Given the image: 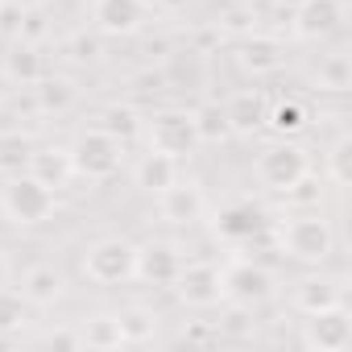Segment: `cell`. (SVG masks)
<instances>
[{
  "label": "cell",
  "instance_id": "1",
  "mask_svg": "<svg viewBox=\"0 0 352 352\" xmlns=\"http://www.w3.org/2000/svg\"><path fill=\"white\" fill-rule=\"evenodd\" d=\"M278 249L290 261L323 265L336 253V228L319 208L315 212H290L286 220H278Z\"/></svg>",
  "mask_w": 352,
  "mask_h": 352
},
{
  "label": "cell",
  "instance_id": "2",
  "mask_svg": "<svg viewBox=\"0 0 352 352\" xmlns=\"http://www.w3.org/2000/svg\"><path fill=\"white\" fill-rule=\"evenodd\" d=\"M0 212L17 228H38L54 216V191L46 183H38L30 170L9 174V183L0 187Z\"/></svg>",
  "mask_w": 352,
  "mask_h": 352
},
{
  "label": "cell",
  "instance_id": "3",
  "mask_svg": "<svg viewBox=\"0 0 352 352\" xmlns=\"http://www.w3.org/2000/svg\"><path fill=\"white\" fill-rule=\"evenodd\" d=\"M67 153H71L75 174H79V179H87V183H108L112 174L120 170V162H124V145L112 133H104L100 124L96 129H83L67 145Z\"/></svg>",
  "mask_w": 352,
  "mask_h": 352
},
{
  "label": "cell",
  "instance_id": "4",
  "mask_svg": "<svg viewBox=\"0 0 352 352\" xmlns=\"http://www.w3.org/2000/svg\"><path fill=\"white\" fill-rule=\"evenodd\" d=\"M83 278L96 286H124L133 282V265H137V245L124 236H100L83 249Z\"/></svg>",
  "mask_w": 352,
  "mask_h": 352
},
{
  "label": "cell",
  "instance_id": "5",
  "mask_svg": "<svg viewBox=\"0 0 352 352\" xmlns=\"http://www.w3.org/2000/svg\"><path fill=\"white\" fill-rule=\"evenodd\" d=\"M141 137H145V145L153 153H166L174 162H183V157H191L199 149V133H195V120H191L187 108H162V112H153L145 120Z\"/></svg>",
  "mask_w": 352,
  "mask_h": 352
},
{
  "label": "cell",
  "instance_id": "6",
  "mask_svg": "<svg viewBox=\"0 0 352 352\" xmlns=\"http://www.w3.org/2000/svg\"><path fill=\"white\" fill-rule=\"evenodd\" d=\"M311 170V162H307V149L302 145H294V141H274V145H265L261 153H257V162H253V174H257V183L265 187V191H274V195H282L286 187H294L302 174Z\"/></svg>",
  "mask_w": 352,
  "mask_h": 352
},
{
  "label": "cell",
  "instance_id": "7",
  "mask_svg": "<svg viewBox=\"0 0 352 352\" xmlns=\"http://www.w3.org/2000/svg\"><path fill=\"white\" fill-rule=\"evenodd\" d=\"M298 344L307 352H344L352 344V315H348V307L336 302V307H323V311L302 315Z\"/></svg>",
  "mask_w": 352,
  "mask_h": 352
},
{
  "label": "cell",
  "instance_id": "8",
  "mask_svg": "<svg viewBox=\"0 0 352 352\" xmlns=\"http://www.w3.org/2000/svg\"><path fill=\"white\" fill-rule=\"evenodd\" d=\"M170 290L191 311H212V307L224 302V274L212 261H183V270H179Z\"/></svg>",
  "mask_w": 352,
  "mask_h": 352
},
{
  "label": "cell",
  "instance_id": "9",
  "mask_svg": "<svg viewBox=\"0 0 352 352\" xmlns=\"http://www.w3.org/2000/svg\"><path fill=\"white\" fill-rule=\"evenodd\" d=\"M153 199H157V216H162L166 224H174V228H195V224L208 220V195H204V187L191 183V179H174V183H170L166 191H157Z\"/></svg>",
  "mask_w": 352,
  "mask_h": 352
},
{
  "label": "cell",
  "instance_id": "10",
  "mask_svg": "<svg viewBox=\"0 0 352 352\" xmlns=\"http://www.w3.org/2000/svg\"><path fill=\"white\" fill-rule=\"evenodd\" d=\"M220 274H224V302H232V307L253 311V307L270 302V294H274V274L257 261H232Z\"/></svg>",
  "mask_w": 352,
  "mask_h": 352
},
{
  "label": "cell",
  "instance_id": "11",
  "mask_svg": "<svg viewBox=\"0 0 352 352\" xmlns=\"http://www.w3.org/2000/svg\"><path fill=\"white\" fill-rule=\"evenodd\" d=\"M344 0H298L290 9V30L298 42H323L344 25Z\"/></svg>",
  "mask_w": 352,
  "mask_h": 352
},
{
  "label": "cell",
  "instance_id": "12",
  "mask_svg": "<svg viewBox=\"0 0 352 352\" xmlns=\"http://www.w3.org/2000/svg\"><path fill=\"white\" fill-rule=\"evenodd\" d=\"M149 21V0H91V30L104 38H133Z\"/></svg>",
  "mask_w": 352,
  "mask_h": 352
},
{
  "label": "cell",
  "instance_id": "13",
  "mask_svg": "<svg viewBox=\"0 0 352 352\" xmlns=\"http://www.w3.org/2000/svg\"><path fill=\"white\" fill-rule=\"evenodd\" d=\"M183 249L170 245V241H145L137 245V265H133V278L145 282V286H174L183 270Z\"/></svg>",
  "mask_w": 352,
  "mask_h": 352
},
{
  "label": "cell",
  "instance_id": "14",
  "mask_svg": "<svg viewBox=\"0 0 352 352\" xmlns=\"http://www.w3.org/2000/svg\"><path fill=\"white\" fill-rule=\"evenodd\" d=\"M236 67L245 71V75H253V79H261V75H274V71H282L286 67V42L278 38V34H245L241 38V46H236Z\"/></svg>",
  "mask_w": 352,
  "mask_h": 352
},
{
  "label": "cell",
  "instance_id": "15",
  "mask_svg": "<svg viewBox=\"0 0 352 352\" xmlns=\"http://www.w3.org/2000/svg\"><path fill=\"white\" fill-rule=\"evenodd\" d=\"M224 116H228L232 137H253V133L265 129L270 100H265V91H257V87H241V91H232V96L224 100Z\"/></svg>",
  "mask_w": 352,
  "mask_h": 352
},
{
  "label": "cell",
  "instance_id": "16",
  "mask_svg": "<svg viewBox=\"0 0 352 352\" xmlns=\"http://www.w3.org/2000/svg\"><path fill=\"white\" fill-rule=\"evenodd\" d=\"M212 224H216V236H220V241L245 245V241L261 236V228H265V212L253 208L249 199H236V204H224V208L216 212Z\"/></svg>",
  "mask_w": 352,
  "mask_h": 352
},
{
  "label": "cell",
  "instance_id": "17",
  "mask_svg": "<svg viewBox=\"0 0 352 352\" xmlns=\"http://www.w3.org/2000/svg\"><path fill=\"white\" fill-rule=\"evenodd\" d=\"M38 183H46L50 191H58V187H67L71 179H75V166H71V153L67 149H58V145H34V153H30V166H25Z\"/></svg>",
  "mask_w": 352,
  "mask_h": 352
},
{
  "label": "cell",
  "instance_id": "18",
  "mask_svg": "<svg viewBox=\"0 0 352 352\" xmlns=\"http://www.w3.org/2000/svg\"><path fill=\"white\" fill-rule=\"evenodd\" d=\"M0 71H5V79L13 87H34L42 75H46V58H42V46L34 42H13L5 63H0Z\"/></svg>",
  "mask_w": 352,
  "mask_h": 352
},
{
  "label": "cell",
  "instance_id": "19",
  "mask_svg": "<svg viewBox=\"0 0 352 352\" xmlns=\"http://www.w3.org/2000/svg\"><path fill=\"white\" fill-rule=\"evenodd\" d=\"M21 294H25L30 307H54V302L67 294V278H63L54 265L38 261V265H30V270L21 274Z\"/></svg>",
  "mask_w": 352,
  "mask_h": 352
},
{
  "label": "cell",
  "instance_id": "20",
  "mask_svg": "<svg viewBox=\"0 0 352 352\" xmlns=\"http://www.w3.org/2000/svg\"><path fill=\"white\" fill-rule=\"evenodd\" d=\"M336 302H344L340 298V282L336 278H323V274H307L290 290V307L298 315H311V311H323V307H336Z\"/></svg>",
  "mask_w": 352,
  "mask_h": 352
},
{
  "label": "cell",
  "instance_id": "21",
  "mask_svg": "<svg viewBox=\"0 0 352 352\" xmlns=\"http://www.w3.org/2000/svg\"><path fill=\"white\" fill-rule=\"evenodd\" d=\"M174 179H179V162L166 157V153H153V149H145V153L137 157V166H133V183H137V191H145V195L166 191Z\"/></svg>",
  "mask_w": 352,
  "mask_h": 352
},
{
  "label": "cell",
  "instance_id": "22",
  "mask_svg": "<svg viewBox=\"0 0 352 352\" xmlns=\"http://www.w3.org/2000/svg\"><path fill=\"white\" fill-rule=\"evenodd\" d=\"M30 91H34V108L46 112V116H58V112H67V108L79 100L75 79H67V75H50V71H46Z\"/></svg>",
  "mask_w": 352,
  "mask_h": 352
},
{
  "label": "cell",
  "instance_id": "23",
  "mask_svg": "<svg viewBox=\"0 0 352 352\" xmlns=\"http://www.w3.org/2000/svg\"><path fill=\"white\" fill-rule=\"evenodd\" d=\"M124 344V331H120V315H91L79 323V348H96V352H108V348H120Z\"/></svg>",
  "mask_w": 352,
  "mask_h": 352
},
{
  "label": "cell",
  "instance_id": "24",
  "mask_svg": "<svg viewBox=\"0 0 352 352\" xmlns=\"http://www.w3.org/2000/svg\"><path fill=\"white\" fill-rule=\"evenodd\" d=\"M191 120H195V133H199V145H220L232 137L228 129V116H224V104L220 100H204L191 108Z\"/></svg>",
  "mask_w": 352,
  "mask_h": 352
},
{
  "label": "cell",
  "instance_id": "25",
  "mask_svg": "<svg viewBox=\"0 0 352 352\" xmlns=\"http://www.w3.org/2000/svg\"><path fill=\"white\" fill-rule=\"evenodd\" d=\"M100 129H104V133H112L120 145H133V141L141 137L145 120H141V112H137L133 104H108V108L100 112Z\"/></svg>",
  "mask_w": 352,
  "mask_h": 352
},
{
  "label": "cell",
  "instance_id": "26",
  "mask_svg": "<svg viewBox=\"0 0 352 352\" xmlns=\"http://www.w3.org/2000/svg\"><path fill=\"white\" fill-rule=\"evenodd\" d=\"M315 83H319V91L344 96V91L352 87V58H348L344 50L323 54V58H319V67H315Z\"/></svg>",
  "mask_w": 352,
  "mask_h": 352
},
{
  "label": "cell",
  "instance_id": "27",
  "mask_svg": "<svg viewBox=\"0 0 352 352\" xmlns=\"http://www.w3.org/2000/svg\"><path fill=\"white\" fill-rule=\"evenodd\" d=\"M30 153H34V137L30 133H21V129L0 133V170L5 174H21L30 166Z\"/></svg>",
  "mask_w": 352,
  "mask_h": 352
},
{
  "label": "cell",
  "instance_id": "28",
  "mask_svg": "<svg viewBox=\"0 0 352 352\" xmlns=\"http://www.w3.org/2000/svg\"><path fill=\"white\" fill-rule=\"evenodd\" d=\"M25 323H30V302H25V294L0 286V336H17V331H25Z\"/></svg>",
  "mask_w": 352,
  "mask_h": 352
},
{
  "label": "cell",
  "instance_id": "29",
  "mask_svg": "<svg viewBox=\"0 0 352 352\" xmlns=\"http://www.w3.org/2000/svg\"><path fill=\"white\" fill-rule=\"evenodd\" d=\"M323 179L331 187H348L352 183V137H336L323 162Z\"/></svg>",
  "mask_w": 352,
  "mask_h": 352
},
{
  "label": "cell",
  "instance_id": "30",
  "mask_svg": "<svg viewBox=\"0 0 352 352\" xmlns=\"http://www.w3.org/2000/svg\"><path fill=\"white\" fill-rule=\"evenodd\" d=\"M120 331H124V344H145L157 336V315L149 307H129L120 311Z\"/></svg>",
  "mask_w": 352,
  "mask_h": 352
},
{
  "label": "cell",
  "instance_id": "31",
  "mask_svg": "<svg viewBox=\"0 0 352 352\" xmlns=\"http://www.w3.org/2000/svg\"><path fill=\"white\" fill-rule=\"evenodd\" d=\"M282 199L294 208V212H315L319 204H323V179H319V174H302V179L294 183V187H286L282 191Z\"/></svg>",
  "mask_w": 352,
  "mask_h": 352
},
{
  "label": "cell",
  "instance_id": "32",
  "mask_svg": "<svg viewBox=\"0 0 352 352\" xmlns=\"http://www.w3.org/2000/svg\"><path fill=\"white\" fill-rule=\"evenodd\" d=\"M265 124H270L278 137H294V133H302V124H307V112H302V104H294V100H282V104H270V116H265Z\"/></svg>",
  "mask_w": 352,
  "mask_h": 352
},
{
  "label": "cell",
  "instance_id": "33",
  "mask_svg": "<svg viewBox=\"0 0 352 352\" xmlns=\"http://www.w3.org/2000/svg\"><path fill=\"white\" fill-rule=\"evenodd\" d=\"M46 38H50V13H46V9H38V5H25L21 34H17L13 42H34V46H42Z\"/></svg>",
  "mask_w": 352,
  "mask_h": 352
},
{
  "label": "cell",
  "instance_id": "34",
  "mask_svg": "<svg viewBox=\"0 0 352 352\" xmlns=\"http://www.w3.org/2000/svg\"><path fill=\"white\" fill-rule=\"evenodd\" d=\"M216 30H220V34H241V38H245V34L257 30V13H253L249 5H236V9H228V13L216 21Z\"/></svg>",
  "mask_w": 352,
  "mask_h": 352
},
{
  "label": "cell",
  "instance_id": "35",
  "mask_svg": "<svg viewBox=\"0 0 352 352\" xmlns=\"http://www.w3.org/2000/svg\"><path fill=\"white\" fill-rule=\"evenodd\" d=\"M21 17H25L21 0H0V38H5V42H13L21 34Z\"/></svg>",
  "mask_w": 352,
  "mask_h": 352
},
{
  "label": "cell",
  "instance_id": "36",
  "mask_svg": "<svg viewBox=\"0 0 352 352\" xmlns=\"http://www.w3.org/2000/svg\"><path fill=\"white\" fill-rule=\"evenodd\" d=\"M71 50H75V58H79V63H96V58H100V42H96L91 34H75Z\"/></svg>",
  "mask_w": 352,
  "mask_h": 352
},
{
  "label": "cell",
  "instance_id": "37",
  "mask_svg": "<svg viewBox=\"0 0 352 352\" xmlns=\"http://www.w3.org/2000/svg\"><path fill=\"white\" fill-rule=\"evenodd\" d=\"M50 344H67V348H79V327H58V331H50Z\"/></svg>",
  "mask_w": 352,
  "mask_h": 352
},
{
  "label": "cell",
  "instance_id": "38",
  "mask_svg": "<svg viewBox=\"0 0 352 352\" xmlns=\"http://www.w3.org/2000/svg\"><path fill=\"white\" fill-rule=\"evenodd\" d=\"M9 274H13V261H9L5 249H0V286H9Z\"/></svg>",
  "mask_w": 352,
  "mask_h": 352
},
{
  "label": "cell",
  "instance_id": "39",
  "mask_svg": "<svg viewBox=\"0 0 352 352\" xmlns=\"http://www.w3.org/2000/svg\"><path fill=\"white\" fill-rule=\"evenodd\" d=\"M212 336H216V331H208L204 323H191V327H187V340H212Z\"/></svg>",
  "mask_w": 352,
  "mask_h": 352
},
{
  "label": "cell",
  "instance_id": "40",
  "mask_svg": "<svg viewBox=\"0 0 352 352\" xmlns=\"http://www.w3.org/2000/svg\"><path fill=\"white\" fill-rule=\"evenodd\" d=\"M294 5H298V0H290V9H294Z\"/></svg>",
  "mask_w": 352,
  "mask_h": 352
}]
</instances>
